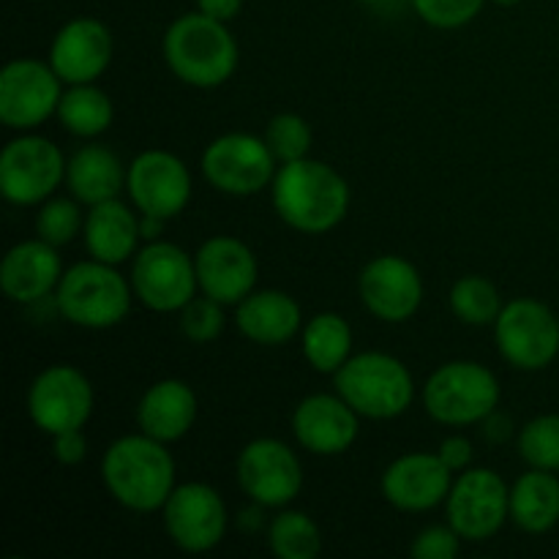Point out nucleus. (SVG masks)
<instances>
[{
    "instance_id": "40",
    "label": "nucleus",
    "mask_w": 559,
    "mask_h": 559,
    "mask_svg": "<svg viewBox=\"0 0 559 559\" xmlns=\"http://www.w3.org/2000/svg\"><path fill=\"white\" fill-rule=\"evenodd\" d=\"M197 5H200L202 14L213 16V20L227 22L238 14L240 5H243V0H197Z\"/></svg>"
},
{
    "instance_id": "43",
    "label": "nucleus",
    "mask_w": 559,
    "mask_h": 559,
    "mask_svg": "<svg viewBox=\"0 0 559 559\" xmlns=\"http://www.w3.org/2000/svg\"><path fill=\"white\" fill-rule=\"evenodd\" d=\"M366 3H374L377 5V3H385V0H366Z\"/></svg>"
},
{
    "instance_id": "23",
    "label": "nucleus",
    "mask_w": 559,
    "mask_h": 559,
    "mask_svg": "<svg viewBox=\"0 0 559 559\" xmlns=\"http://www.w3.org/2000/svg\"><path fill=\"white\" fill-rule=\"evenodd\" d=\"M142 431L158 442L180 440L197 418V396L186 382L164 380L153 385L140 402Z\"/></svg>"
},
{
    "instance_id": "28",
    "label": "nucleus",
    "mask_w": 559,
    "mask_h": 559,
    "mask_svg": "<svg viewBox=\"0 0 559 559\" xmlns=\"http://www.w3.org/2000/svg\"><path fill=\"white\" fill-rule=\"evenodd\" d=\"M353 331L338 314H317L304 331L306 360L322 374L338 371L349 360Z\"/></svg>"
},
{
    "instance_id": "33",
    "label": "nucleus",
    "mask_w": 559,
    "mask_h": 559,
    "mask_svg": "<svg viewBox=\"0 0 559 559\" xmlns=\"http://www.w3.org/2000/svg\"><path fill=\"white\" fill-rule=\"evenodd\" d=\"M267 145L278 162L289 164L306 158L311 147V129L298 115H276L267 126Z\"/></svg>"
},
{
    "instance_id": "16",
    "label": "nucleus",
    "mask_w": 559,
    "mask_h": 559,
    "mask_svg": "<svg viewBox=\"0 0 559 559\" xmlns=\"http://www.w3.org/2000/svg\"><path fill=\"white\" fill-rule=\"evenodd\" d=\"M126 186H129V194L134 200V205L145 216L156 218L178 216L191 197L189 169H186V164L180 158L164 151L142 153L131 164Z\"/></svg>"
},
{
    "instance_id": "36",
    "label": "nucleus",
    "mask_w": 559,
    "mask_h": 559,
    "mask_svg": "<svg viewBox=\"0 0 559 559\" xmlns=\"http://www.w3.org/2000/svg\"><path fill=\"white\" fill-rule=\"evenodd\" d=\"M415 11L435 27H462L480 14L486 0H413Z\"/></svg>"
},
{
    "instance_id": "10",
    "label": "nucleus",
    "mask_w": 559,
    "mask_h": 559,
    "mask_svg": "<svg viewBox=\"0 0 559 559\" xmlns=\"http://www.w3.org/2000/svg\"><path fill=\"white\" fill-rule=\"evenodd\" d=\"M63 153L44 136H22L0 156V191L14 205H36L63 180Z\"/></svg>"
},
{
    "instance_id": "13",
    "label": "nucleus",
    "mask_w": 559,
    "mask_h": 559,
    "mask_svg": "<svg viewBox=\"0 0 559 559\" xmlns=\"http://www.w3.org/2000/svg\"><path fill=\"white\" fill-rule=\"evenodd\" d=\"M511 511V491L491 469H473L453 484L448 495V522L459 538L486 540L497 535Z\"/></svg>"
},
{
    "instance_id": "21",
    "label": "nucleus",
    "mask_w": 559,
    "mask_h": 559,
    "mask_svg": "<svg viewBox=\"0 0 559 559\" xmlns=\"http://www.w3.org/2000/svg\"><path fill=\"white\" fill-rule=\"evenodd\" d=\"M295 437L300 445L320 456L344 453L358 437V413L344 399L309 396L300 402L293 418Z\"/></svg>"
},
{
    "instance_id": "11",
    "label": "nucleus",
    "mask_w": 559,
    "mask_h": 559,
    "mask_svg": "<svg viewBox=\"0 0 559 559\" xmlns=\"http://www.w3.org/2000/svg\"><path fill=\"white\" fill-rule=\"evenodd\" d=\"M60 76L41 60H14L0 74V120L11 129L44 123L60 104Z\"/></svg>"
},
{
    "instance_id": "31",
    "label": "nucleus",
    "mask_w": 559,
    "mask_h": 559,
    "mask_svg": "<svg viewBox=\"0 0 559 559\" xmlns=\"http://www.w3.org/2000/svg\"><path fill=\"white\" fill-rule=\"evenodd\" d=\"M271 549L282 559H314L322 549L320 530L306 513L287 511L271 524Z\"/></svg>"
},
{
    "instance_id": "19",
    "label": "nucleus",
    "mask_w": 559,
    "mask_h": 559,
    "mask_svg": "<svg viewBox=\"0 0 559 559\" xmlns=\"http://www.w3.org/2000/svg\"><path fill=\"white\" fill-rule=\"evenodd\" d=\"M453 469L431 453H409L393 462L382 478V495L402 511H429L451 495Z\"/></svg>"
},
{
    "instance_id": "26",
    "label": "nucleus",
    "mask_w": 559,
    "mask_h": 559,
    "mask_svg": "<svg viewBox=\"0 0 559 559\" xmlns=\"http://www.w3.org/2000/svg\"><path fill=\"white\" fill-rule=\"evenodd\" d=\"M66 178L76 200L85 205H98V202L115 200L129 175H123V164L109 147L87 145L71 158Z\"/></svg>"
},
{
    "instance_id": "34",
    "label": "nucleus",
    "mask_w": 559,
    "mask_h": 559,
    "mask_svg": "<svg viewBox=\"0 0 559 559\" xmlns=\"http://www.w3.org/2000/svg\"><path fill=\"white\" fill-rule=\"evenodd\" d=\"M36 227L41 240H47L49 246L69 243V240H74V235L80 233L82 227L80 207L71 200L47 202V205L41 207V213H38Z\"/></svg>"
},
{
    "instance_id": "15",
    "label": "nucleus",
    "mask_w": 559,
    "mask_h": 559,
    "mask_svg": "<svg viewBox=\"0 0 559 559\" xmlns=\"http://www.w3.org/2000/svg\"><path fill=\"white\" fill-rule=\"evenodd\" d=\"M164 524H167L169 538L180 549L200 555L224 538L227 511H224L222 497L211 486L186 484L178 486L164 502Z\"/></svg>"
},
{
    "instance_id": "32",
    "label": "nucleus",
    "mask_w": 559,
    "mask_h": 559,
    "mask_svg": "<svg viewBox=\"0 0 559 559\" xmlns=\"http://www.w3.org/2000/svg\"><path fill=\"white\" fill-rule=\"evenodd\" d=\"M519 453L535 469H559V415H544L524 426L519 437Z\"/></svg>"
},
{
    "instance_id": "1",
    "label": "nucleus",
    "mask_w": 559,
    "mask_h": 559,
    "mask_svg": "<svg viewBox=\"0 0 559 559\" xmlns=\"http://www.w3.org/2000/svg\"><path fill=\"white\" fill-rule=\"evenodd\" d=\"M273 205L289 227L320 235L347 216L349 186L328 164L298 158L273 178Z\"/></svg>"
},
{
    "instance_id": "8",
    "label": "nucleus",
    "mask_w": 559,
    "mask_h": 559,
    "mask_svg": "<svg viewBox=\"0 0 559 559\" xmlns=\"http://www.w3.org/2000/svg\"><path fill=\"white\" fill-rule=\"evenodd\" d=\"M202 173L224 194L249 197L276 178V156L271 145L257 136L227 134L207 145Z\"/></svg>"
},
{
    "instance_id": "18",
    "label": "nucleus",
    "mask_w": 559,
    "mask_h": 559,
    "mask_svg": "<svg viewBox=\"0 0 559 559\" xmlns=\"http://www.w3.org/2000/svg\"><path fill=\"white\" fill-rule=\"evenodd\" d=\"M197 282L218 304H240L257 284V260L235 238H211L197 254Z\"/></svg>"
},
{
    "instance_id": "17",
    "label": "nucleus",
    "mask_w": 559,
    "mask_h": 559,
    "mask_svg": "<svg viewBox=\"0 0 559 559\" xmlns=\"http://www.w3.org/2000/svg\"><path fill=\"white\" fill-rule=\"evenodd\" d=\"M360 295L371 314L385 322H404L424 300V282L402 257H377L364 267Z\"/></svg>"
},
{
    "instance_id": "24",
    "label": "nucleus",
    "mask_w": 559,
    "mask_h": 559,
    "mask_svg": "<svg viewBox=\"0 0 559 559\" xmlns=\"http://www.w3.org/2000/svg\"><path fill=\"white\" fill-rule=\"evenodd\" d=\"M238 328L246 338L257 344H287L300 328V309L289 295L276 289L251 293L238 306Z\"/></svg>"
},
{
    "instance_id": "4",
    "label": "nucleus",
    "mask_w": 559,
    "mask_h": 559,
    "mask_svg": "<svg viewBox=\"0 0 559 559\" xmlns=\"http://www.w3.org/2000/svg\"><path fill=\"white\" fill-rule=\"evenodd\" d=\"M336 391L358 415L388 420L413 404V377L385 353H364L336 371Z\"/></svg>"
},
{
    "instance_id": "3",
    "label": "nucleus",
    "mask_w": 559,
    "mask_h": 559,
    "mask_svg": "<svg viewBox=\"0 0 559 559\" xmlns=\"http://www.w3.org/2000/svg\"><path fill=\"white\" fill-rule=\"evenodd\" d=\"M164 58L186 85L216 87L233 76L238 66V44L222 20L200 11L169 25L164 36Z\"/></svg>"
},
{
    "instance_id": "6",
    "label": "nucleus",
    "mask_w": 559,
    "mask_h": 559,
    "mask_svg": "<svg viewBox=\"0 0 559 559\" xmlns=\"http://www.w3.org/2000/svg\"><path fill=\"white\" fill-rule=\"evenodd\" d=\"M500 402L495 374L473 360L445 364L429 377L424 404L429 415L448 426H467L489 418Z\"/></svg>"
},
{
    "instance_id": "9",
    "label": "nucleus",
    "mask_w": 559,
    "mask_h": 559,
    "mask_svg": "<svg viewBox=\"0 0 559 559\" xmlns=\"http://www.w3.org/2000/svg\"><path fill=\"white\" fill-rule=\"evenodd\" d=\"M134 293L147 309H183L197 289V262L175 243H151L136 254L131 273Z\"/></svg>"
},
{
    "instance_id": "22",
    "label": "nucleus",
    "mask_w": 559,
    "mask_h": 559,
    "mask_svg": "<svg viewBox=\"0 0 559 559\" xmlns=\"http://www.w3.org/2000/svg\"><path fill=\"white\" fill-rule=\"evenodd\" d=\"M60 257L47 240H27L14 246L0 265V287L11 300L33 304L60 284Z\"/></svg>"
},
{
    "instance_id": "35",
    "label": "nucleus",
    "mask_w": 559,
    "mask_h": 559,
    "mask_svg": "<svg viewBox=\"0 0 559 559\" xmlns=\"http://www.w3.org/2000/svg\"><path fill=\"white\" fill-rule=\"evenodd\" d=\"M180 328L186 336L197 344H207L224 331V314L222 304L213 298H191L183 306V317H180Z\"/></svg>"
},
{
    "instance_id": "29",
    "label": "nucleus",
    "mask_w": 559,
    "mask_h": 559,
    "mask_svg": "<svg viewBox=\"0 0 559 559\" xmlns=\"http://www.w3.org/2000/svg\"><path fill=\"white\" fill-rule=\"evenodd\" d=\"M58 115L60 123L71 134L96 136L112 123V102H109L107 93H102L87 82V85H74L69 93L60 96Z\"/></svg>"
},
{
    "instance_id": "37",
    "label": "nucleus",
    "mask_w": 559,
    "mask_h": 559,
    "mask_svg": "<svg viewBox=\"0 0 559 559\" xmlns=\"http://www.w3.org/2000/svg\"><path fill=\"white\" fill-rule=\"evenodd\" d=\"M409 555L415 559H453L459 555V533L453 527H429L420 533Z\"/></svg>"
},
{
    "instance_id": "12",
    "label": "nucleus",
    "mask_w": 559,
    "mask_h": 559,
    "mask_svg": "<svg viewBox=\"0 0 559 559\" xmlns=\"http://www.w3.org/2000/svg\"><path fill=\"white\" fill-rule=\"evenodd\" d=\"M27 409L33 424L52 437L82 429L93 413V388L82 371L71 366H52L31 385Z\"/></svg>"
},
{
    "instance_id": "25",
    "label": "nucleus",
    "mask_w": 559,
    "mask_h": 559,
    "mask_svg": "<svg viewBox=\"0 0 559 559\" xmlns=\"http://www.w3.org/2000/svg\"><path fill=\"white\" fill-rule=\"evenodd\" d=\"M140 222L134 213L118 200H107L93 205L85 222V243L93 260L120 265L129 260L140 238Z\"/></svg>"
},
{
    "instance_id": "38",
    "label": "nucleus",
    "mask_w": 559,
    "mask_h": 559,
    "mask_svg": "<svg viewBox=\"0 0 559 559\" xmlns=\"http://www.w3.org/2000/svg\"><path fill=\"white\" fill-rule=\"evenodd\" d=\"M87 453V442L82 437V429L63 431V435H55V456L63 464H80Z\"/></svg>"
},
{
    "instance_id": "41",
    "label": "nucleus",
    "mask_w": 559,
    "mask_h": 559,
    "mask_svg": "<svg viewBox=\"0 0 559 559\" xmlns=\"http://www.w3.org/2000/svg\"><path fill=\"white\" fill-rule=\"evenodd\" d=\"M162 224L164 218H156V216H145V222L140 224V233L145 235V238H153V235L162 233Z\"/></svg>"
},
{
    "instance_id": "14",
    "label": "nucleus",
    "mask_w": 559,
    "mask_h": 559,
    "mask_svg": "<svg viewBox=\"0 0 559 559\" xmlns=\"http://www.w3.org/2000/svg\"><path fill=\"white\" fill-rule=\"evenodd\" d=\"M238 480L246 495L267 508L287 506L304 486L295 453L278 440H254L238 459Z\"/></svg>"
},
{
    "instance_id": "30",
    "label": "nucleus",
    "mask_w": 559,
    "mask_h": 559,
    "mask_svg": "<svg viewBox=\"0 0 559 559\" xmlns=\"http://www.w3.org/2000/svg\"><path fill=\"white\" fill-rule=\"evenodd\" d=\"M451 309L467 325H489L497 322L502 306L495 284L484 276H464L451 289Z\"/></svg>"
},
{
    "instance_id": "5",
    "label": "nucleus",
    "mask_w": 559,
    "mask_h": 559,
    "mask_svg": "<svg viewBox=\"0 0 559 559\" xmlns=\"http://www.w3.org/2000/svg\"><path fill=\"white\" fill-rule=\"evenodd\" d=\"M131 289L107 262H80L58 284V309L80 328H112L129 314Z\"/></svg>"
},
{
    "instance_id": "42",
    "label": "nucleus",
    "mask_w": 559,
    "mask_h": 559,
    "mask_svg": "<svg viewBox=\"0 0 559 559\" xmlns=\"http://www.w3.org/2000/svg\"><path fill=\"white\" fill-rule=\"evenodd\" d=\"M495 3H497V5H516L519 0H495Z\"/></svg>"
},
{
    "instance_id": "39",
    "label": "nucleus",
    "mask_w": 559,
    "mask_h": 559,
    "mask_svg": "<svg viewBox=\"0 0 559 559\" xmlns=\"http://www.w3.org/2000/svg\"><path fill=\"white\" fill-rule=\"evenodd\" d=\"M440 459L456 473V469H464L469 464V459H473V445H469L464 437H451V440L442 442Z\"/></svg>"
},
{
    "instance_id": "2",
    "label": "nucleus",
    "mask_w": 559,
    "mask_h": 559,
    "mask_svg": "<svg viewBox=\"0 0 559 559\" xmlns=\"http://www.w3.org/2000/svg\"><path fill=\"white\" fill-rule=\"evenodd\" d=\"M109 495L129 511L151 513L175 491V462L153 437H123L107 451L102 464Z\"/></svg>"
},
{
    "instance_id": "20",
    "label": "nucleus",
    "mask_w": 559,
    "mask_h": 559,
    "mask_svg": "<svg viewBox=\"0 0 559 559\" xmlns=\"http://www.w3.org/2000/svg\"><path fill=\"white\" fill-rule=\"evenodd\" d=\"M112 60V36L98 20H74L52 41L49 63L55 74L69 85H87Z\"/></svg>"
},
{
    "instance_id": "7",
    "label": "nucleus",
    "mask_w": 559,
    "mask_h": 559,
    "mask_svg": "<svg viewBox=\"0 0 559 559\" xmlns=\"http://www.w3.org/2000/svg\"><path fill=\"white\" fill-rule=\"evenodd\" d=\"M497 347L524 371L546 369L559 353V320L538 300H511L495 322Z\"/></svg>"
},
{
    "instance_id": "27",
    "label": "nucleus",
    "mask_w": 559,
    "mask_h": 559,
    "mask_svg": "<svg viewBox=\"0 0 559 559\" xmlns=\"http://www.w3.org/2000/svg\"><path fill=\"white\" fill-rule=\"evenodd\" d=\"M511 516L527 533H546L559 522V480L549 469H535L516 480Z\"/></svg>"
}]
</instances>
